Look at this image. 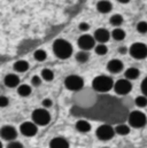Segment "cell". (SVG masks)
Instances as JSON below:
<instances>
[{
    "label": "cell",
    "mask_w": 147,
    "mask_h": 148,
    "mask_svg": "<svg viewBox=\"0 0 147 148\" xmlns=\"http://www.w3.org/2000/svg\"><path fill=\"white\" fill-rule=\"evenodd\" d=\"M73 45L66 39L59 38V39H55L53 42V53L59 59L66 60L70 58L73 54Z\"/></svg>",
    "instance_id": "6da1fadb"
},
{
    "label": "cell",
    "mask_w": 147,
    "mask_h": 148,
    "mask_svg": "<svg viewBox=\"0 0 147 148\" xmlns=\"http://www.w3.org/2000/svg\"><path fill=\"white\" fill-rule=\"evenodd\" d=\"M114 80L113 78L106 75H100L97 76L93 80H92V87L94 91L100 92V93H105V92H109L111 88H114Z\"/></svg>",
    "instance_id": "7a4b0ae2"
},
{
    "label": "cell",
    "mask_w": 147,
    "mask_h": 148,
    "mask_svg": "<svg viewBox=\"0 0 147 148\" xmlns=\"http://www.w3.org/2000/svg\"><path fill=\"white\" fill-rule=\"evenodd\" d=\"M129 125L133 129H142L147 124V117L146 115L140 110H133L130 112L128 117Z\"/></svg>",
    "instance_id": "3957f363"
},
{
    "label": "cell",
    "mask_w": 147,
    "mask_h": 148,
    "mask_svg": "<svg viewBox=\"0 0 147 148\" xmlns=\"http://www.w3.org/2000/svg\"><path fill=\"white\" fill-rule=\"evenodd\" d=\"M31 118H32V122L38 125V126H45L49 123L51 121V115L47 109L45 108H37L32 111L31 114Z\"/></svg>",
    "instance_id": "277c9868"
},
{
    "label": "cell",
    "mask_w": 147,
    "mask_h": 148,
    "mask_svg": "<svg viewBox=\"0 0 147 148\" xmlns=\"http://www.w3.org/2000/svg\"><path fill=\"white\" fill-rule=\"evenodd\" d=\"M65 86L67 90L77 92L84 87V79L78 75H70L65 79Z\"/></svg>",
    "instance_id": "5b68a950"
},
{
    "label": "cell",
    "mask_w": 147,
    "mask_h": 148,
    "mask_svg": "<svg viewBox=\"0 0 147 148\" xmlns=\"http://www.w3.org/2000/svg\"><path fill=\"white\" fill-rule=\"evenodd\" d=\"M129 53L136 60H144L147 58V45L143 42H133L129 48Z\"/></svg>",
    "instance_id": "8992f818"
},
{
    "label": "cell",
    "mask_w": 147,
    "mask_h": 148,
    "mask_svg": "<svg viewBox=\"0 0 147 148\" xmlns=\"http://www.w3.org/2000/svg\"><path fill=\"white\" fill-rule=\"evenodd\" d=\"M95 136L99 140H102V141H108L110 139H113V137L115 136V129L108 125V124H102L100 125L97 131H95Z\"/></svg>",
    "instance_id": "52a82bcc"
},
{
    "label": "cell",
    "mask_w": 147,
    "mask_h": 148,
    "mask_svg": "<svg viewBox=\"0 0 147 148\" xmlns=\"http://www.w3.org/2000/svg\"><path fill=\"white\" fill-rule=\"evenodd\" d=\"M114 90L118 95H125L129 94L132 90V84L130 80H128L126 78H122L118 79L117 82H115L114 84Z\"/></svg>",
    "instance_id": "ba28073f"
},
{
    "label": "cell",
    "mask_w": 147,
    "mask_h": 148,
    "mask_svg": "<svg viewBox=\"0 0 147 148\" xmlns=\"http://www.w3.org/2000/svg\"><path fill=\"white\" fill-rule=\"evenodd\" d=\"M77 44H78V46H79V48L82 51L89 52L90 49H92V48L95 47V39H94L93 36L85 34V35H82L80 37L78 38Z\"/></svg>",
    "instance_id": "9c48e42d"
},
{
    "label": "cell",
    "mask_w": 147,
    "mask_h": 148,
    "mask_svg": "<svg viewBox=\"0 0 147 148\" xmlns=\"http://www.w3.org/2000/svg\"><path fill=\"white\" fill-rule=\"evenodd\" d=\"M38 132V125H36L32 121H28V122H24L20 125V133H22L24 137L27 138H31V137H35Z\"/></svg>",
    "instance_id": "30bf717a"
},
{
    "label": "cell",
    "mask_w": 147,
    "mask_h": 148,
    "mask_svg": "<svg viewBox=\"0 0 147 148\" xmlns=\"http://www.w3.org/2000/svg\"><path fill=\"white\" fill-rule=\"evenodd\" d=\"M0 137L7 141H14L17 138V130L12 125H3L0 129Z\"/></svg>",
    "instance_id": "8fae6325"
},
{
    "label": "cell",
    "mask_w": 147,
    "mask_h": 148,
    "mask_svg": "<svg viewBox=\"0 0 147 148\" xmlns=\"http://www.w3.org/2000/svg\"><path fill=\"white\" fill-rule=\"evenodd\" d=\"M93 37L95 39V41H98L99 44H106L110 39L111 36H110V32L107 29H105V28H99V29H97V30L94 31Z\"/></svg>",
    "instance_id": "7c38bea8"
},
{
    "label": "cell",
    "mask_w": 147,
    "mask_h": 148,
    "mask_svg": "<svg viewBox=\"0 0 147 148\" xmlns=\"http://www.w3.org/2000/svg\"><path fill=\"white\" fill-rule=\"evenodd\" d=\"M124 68V64L118 59H113L107 63V69L110 74H120Z\"/></svg>",
    "instance_id": "4fadbf2b"
},
{
    "label": "cell",
    "mask_w": 147,
    "mask_h": 148,
    "mask_svg": "<svg viewBox=\"0 0 147 148\" xmlns=\"http://www.w3.org/2000/svg\"><path fill=\"white\" fill-rule=\"evenodd\" d=\"M3 83H5V85H6L7 87H9V88L19 87V86H20V77L15 74H8L5 76Z\"/></svg>",
    "instance_id": "5bb4252c"
},
{
    "label": "cell",
    "mask_w": 147,
    "mask_h": 148,
    "mask_svg": "<svg viewBox=\"0 0 147 148\" xmlns=\"http://www.w3.org/2000/svg\"><path fill=\"white\" fill-rule=\"evenodd\" d=\"M49 148H69V143L63 137H55L51 140Z\"/></svg>",
    "instance_id": "9a60e30c"
},
{
    "label": "cell",
    "mask_w": 147,
    "mask_h": 148,
    "mask_svg": "<svg viewBox=\"0 0 147 148\" xmlns=\"http://www.w3.org/2000/svg\"><path fill=\"white\" fill-rule=\"evenodd\" d=\"M97 9L99 10V13L101 14H107L111 12L113 9V5L109 0H100L98 3H97Z\"/></svg>",
    "instance_id": "2e32d148"
},
{
    "label": "cell",
    "mask_w": 147,
    "mask_h": 148,
    "mask_svg": "<svg viewBox=\"0 0 147 148\" xmlns=\"http://www.w3.org/2000/svg\"><path fill=\"white\" fill-rule=\"evenodd\" d=\"M29 67H30L29 62L25 60H17L13 66V68L16 73H27L29 70Z\"/></svg>",
    "instance_id": "e0dca14e"
},
{
    "label": "cell",
    "mask_w": 147,
    "mask_h": 148,
    "mask_svg": "<svg viewBox=\"0 0 147 148\" xmlns=\"http://www.w3.org/2000/svg\"><path fill=\"white\" fill-rule=\"evenodd\" d=\"M76 130L80 133H86L89 131H91V124L90 122L85 121V119H79L76 122Z\"/></svg>",
    "instance_id": "ac0fdd59"
},
{
    "label": "cell",
    "mask_w": 147,
    "mask_h": 148,
    "mask_svg": "<svg viewBox=\"0 0 147 148\" xmlns=\"http://www.w3.org/2000/svg\"><path fill=\"white\" fill-rule=\"evenodd\" d=\"M124 76H125V78L128 79V80H136L139 76H140V71H139V69H137V68H135V67H130V68H128L126 70H125V73H124Z\"/></svg>",
    "instance_id": "d6986e66"
},
{
    "label": "cell",
    "mask_w": 147,
    "mask_h": 148,
    "mask_svg": "<svg viewBox=\"0 0 147 148\" xmlns=\"http://www.w3.org/2000/svg\"><path fill=\"white\" fill-rule=\"evenodd\" d=\"M75 59L78 63H86L90 59V53L86 52V51H79V52L76 53Z\"/></svg>",
    "instance_id": "ffe728a7"
},
{
    "label": "cell",
    "mask_w": 147,
    "mask_h": 148,
    "mask_svg": "<svg viewBox=\"0 0 147 148\" xmlns=\"http://www.w3.org/2000/svg\"><path fill=\"white\" fill-rule=\"evenodd\" d=\"M110 36H111L113 39H115V40H117V41H121V40H123V39L125 38L126 34H125V31H124L123 29H121V28H115V29L111 31Z\"/></svg>",
    "instance_id": "44dd1931"
},
{
    "label": "cell",
    "mask_w": 147,
    "mask_h": 148,
    "mask_svg": "<svg viewBox=\"0 0 147 148\" xmlns=\"http://www.w3.org/2000/svg\"><path fill=\"white\" fill-rule=\"evenodd\" d=\"M17 93L21 97H29L31 94V86L28 85V84H21L19 87H17Z\"/></svg>",
    "instance_id": "7402d4cb"
},
{
    "label": "cell",
    "mask_w": 147,
    "mask_h": 148,
    "mask_svg": "<svg viewBox=\"0 0 147 148\" xmlns=\"http://www.w3.org/2000/svg\"><path fill=\"white\" fill-rule=\"evenodd\" d=\"M115 133L118 136H128L130 133V126L126 124H118L115 126Z\"/></svg>",
    "instance_id": "603a6c76"
},
{
    "label": "cell",
    "mask_w": 147,
    "mask_h": 148,
    "mask_svg": "<svg viewBox=\"0 0 147 148\" xmlns=\"http://www.w3.org/2000/svg\"><path fill=\"white\" fill-rule=\"evenodd\" d=\"M123 21H124L123 16L121 14H114V15H111V17L109 18L110 24L113 27H115V28H120L123 24Z\"/></svg>",
    "instance_id": "cb8c5ba5"
},
{
    "label": "cell",
    "mask_w": 147,
    "mask_h": 148,
    "mask_svg": "<svg viewBox=\"0 0 147 148\" xmlns=\"http://www.w3.org/2000/svg\"><path fill=\"white\" fill-rule=\"evenodd\" d=\"M34 58H35V60L38 61V62H44V61L47 59V53H46L45 49L39 48V49H36V51H35Z\"/></svg>",
    "instance_id": "d4e9b609"
},
{
    "label": "cell",
    "mask_w": 147,
    "mask_h": 148,
    "mask_svg": "<svg viewBox=\"0 0 147 148\" xmlns=\"http://www.w3.org/2000/svg\"><path fill=\"white\" fill-rule=\"evenodd\" d=\"M40 77L41 79H44L45 82H52L54 79V73L48 69V68H45L41 70V74H40Z\"/></svg>",
    "instance_id": "484cf974"
},
{
    "label": "cell",
    "mask_w": 147,
    "mask_h": 148,
    "mask_svg": "<svg viewBox=\"0 0 147 148\" xmlns=\"http://www.w3.org/2000/svg\"><path fill=\"white\" fill-rule=\"evenodd\" d=\"M135 103L138 108H145V107H147V97H145L144 94L138 95L135 100Z\"/></svg>",
    "instance_id": "4316f807"
},
{
    "label": "cell",
    "mask_w": 147,
    "mask_h": 148,
    "mask_svg": "<svg viewBox=\"0 0 147 148\" xmlns=\"http://www.w3.org/2000/svg\"><path fill=\"white\" fill-rule=\"evenodd\" d=\"M94 52L98 54V55H106L108 53V47L106 46V44H98L95 47H94Z\"/></svg>",
    "instance_id": "83f0119b"
},
{
    "label": "cell",
    "mask_w": 147,
    "mask_h": 148,
    "mask_svg": "<svg viewBox=\"0 0 147 148\" xmlns=\"http://www.w3.org/2000/svg\"><path fill=\"white\" fill-rule=\"evenodd\" d=\"M137 31L142 35H145L147 34V22L146 21H140L138 22L137 24Z\"/></svg>",
    "instance_id": "f1b7e54d"
},
{
    "label": "cell",
    "mask_w": 147,
    "mask_h": 148,
    "mask_svg": "<svg viewBox=\"0 0 147 148\" xmlns=\"http://www.w3.org/2000/svg\"><path fill=\"white\" fill-rule=\"evenodd\" d=\"M41 77L40 76H34L32 78H31V85L32 86H35V87H38L39 85H41Z\"/></svg>",
    "instance_id": "f546056e"
},
{
    "label": "cell",
    "mask_w": 147,
    "mask_h": 148,
    "mask_svg": "<svg viewBox=\"0 0 147 148\" xmlns=\"http://www.w3.org/2000/svg\"><path fill=\"white\" fill-rule=\"evenodd\" d=\"M9 105V99L5 95H0V108H6Z\"/></svg>",
    "instance_id": "4dcf8cb0"
},
{
    "label": "cell",
    "mask_w": 147,
    "mask_h": 148,
    "mask_svg": "<svg viewBox=\"0 0 147 148\" xmlns=\"http://www.w3.org/2000/svg\"><path fill=\"white\" fill-rule=\"evenodd\" d=\"M7 148H24L23 145L17 141V140H14V141H9L8 145H7Z\"/></svg>",
    "instance_id": "1f68e13d"
},
{
    "label": "cell",
    "mask_w": 147,
    "mask_h": 148,
    "mask_svg": "<svg viewBox=\"0 0 147 148\" xmlns=\"http://www.w3.org/2000/svg\"><path fill=\"white\" fill-rule=\"evenodd\" d=\"M52 105H53V101H52L51 99H48V98H46V99H44V100L41 101V106H43V108H45V109L51 108Z\"/></svg>",
    "instance_id": "d6a6232c"
},
{
    "label": "cell",
    "mask_w": 147,
    "mask_h": 148,
    "mask_svg": "<svg viewBox=\"0 0 147 148\" xmlns=\"http://www.w3.org/2000/svg\"><path fill=\"white\" fill-rule=\"evenodd\" d=\"M78 29H79L80 31H83V32H86V31L90 29V24H89L87 22H80L79 25H78Z\"/></svg>",
    "instance_id": "836d02e7"
},
{
    "label": "cell",
    "mask_w": 147,
    "mask_h": 148,
    "mask_svg": "<svg viewBox=\"0 0 147 148\" xmlns=\"http://www.w3.org/2000/svg\"><path fill=\"white\" fill-rule=\"evenodd\" d=\"M140 90H142L143 94H144L145 97H147V77L144 78V80L142 82V84H140Z\"/></svg>",
    "instance_id": "e575fe53"
},
{
    "label": "cell",
    "mask_w": 147,
    "mask_h": 148,
    "mask_svg": "<svg viewBox=\"0 0 147 148\" xmlns=\"http://www.w3.org/2000/svg\"><path fill=\"white\" fill-rule=\"evenodd\" d=\"M118 52H120V54H126V53L129 52V48L125 47V46H121V47L118 48Z\"/></svg>",
    "instance_id": "d590c367"
},
{
    "label": "cell",
    "mask_w": 147,
    "mask_h": 148,
    "mask_svg": "<svg viewBox=\"0 0 147 148\" xmlns=\"http://www.w3.org/2000/svg\"><path fill=\"white\" fill-rule=\"evenodd\" d=\"M120 3H128V2H130V0H117Z\"/></svg>",
    "instance_id": "8d00e7d4"
},
{
    "label": "cell",
    "mask_w": 147,
    "mask_h": 148,
    "mask_svg": "<svg viewBox=\"0 0 147 148\" xmlns=\"http://www.w3.org/2000/svg\"><path fill=\"white\" fill-rule=\"evenodd\" d=\"M0 148H2V143H1V140H0Z\"/></svg>",
    "instance_id": "74e56055"
},
{
    "label": "cell",
    "mask_w": 147,
    "mask_h": 148,
    "mask_svg": "<svg viewBox=\"0 0 147 148\" xmlns=\"http://www.w3.org/2000/svg\"><path fill=\"white\" fill-rule=\"evenodd\" d=\"M101 148H109V147H107V146H105V147H101Z\"/></svg>",
    "instance_id": "f35d334b"
}]
</instances>
